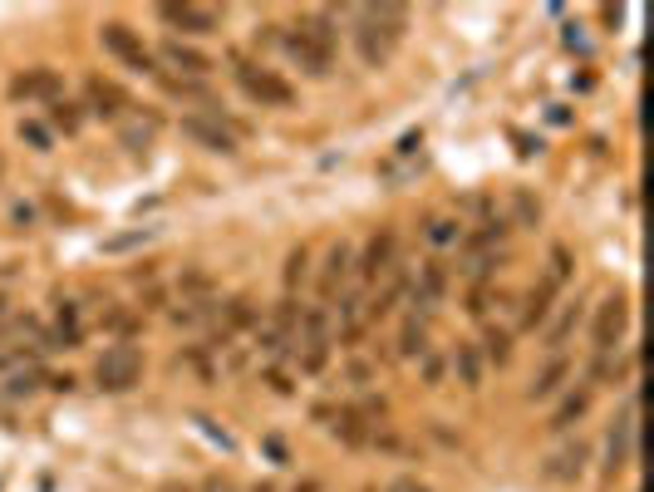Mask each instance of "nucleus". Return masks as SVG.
I'll return each mask as SVG.
<instances>
[{
	"label": "nucleus",
	"mask_w": 654,
	"mask_h": 492,
	"mask_svg": "<svg viewBox=\"0 0 654 492\" xmlns=\"http://www.w3.org/2000/svg\"><path fill=\"white\" fill-rule=\"evenodd\" d=\"M468 310H473V315H487V286H477L473 291V306Z\"/></svg>",
	"instance_id": "obj_38"
},
{
	"label": "nucleus",
	"mask_w": 654,
	"mask_h": 492,
	"mask_svg": "<svg viewBox=\"0 0 654 492\" xmlns=\"http://www.w3.org/2000/svg\"><path fill=\"white\" fill-rule=\"evenodd\" d=\"M350 266H355V246L335 242V246H330V256H325V271H320V291H325V296H335V291H340V281L350 276Z\"/></svg>",
	"instance_id": "obj_16"
},
{
	"label": "nucleus",
	"mask_w": 654,
	"mask_h": 492,
	"mask_svg": "<svg viewBox=\"0 0 654 492\" xmlns=\"http://www.w3.org/2000/svg\"><path fill=\"white\" fill-rule=\"evenodd\" d=\"M443 291H448V271L438 266V261H428L423 271H418V291H414V306L433 310L438 301H443Z\"/></svg>",
	"instance_id": "obj_19"
},
{
	"label": "nucleus",
	"mask_w": 654,
	"mask_h": 492,
	"mask_svg": "<svg viewBox=\"0 0 654 492\" xmlns=\"http://www.w3.org/2000/svg\"><path fill=\"white\" fill-rule=\"evenodd\" d=\"M384 492H433V488H428V483H418L414 473H404V478H394Z\"/></svg>",
	"instance_id": "obj_34"
},
{
	"label": "nucleus",
	"mask_w": 654,
	"mask_h": 492,
	"mask_svg": "<svg viewBox=\"0 0 654 492\" xmlns=\"http://www.w3.org/2000/svg\"><path fill=\"white\" fill-rule=\"evenodd\" d=\"M453 365H458V374H463L468 389H482V355H477V345H458Z\"/></svg>",
	"instance_id": "obj_24"
},
{
	"label": "nucleus",
	"mask_w": 654,
	"mask_h": 492,
	"mask_svg": "<svg viewBox=\"0 0 654 492\" xmlns=\"http://www.w3.org/2000/svg\"><path fill=\"white\" fill-rule=\"evenodd\" d=\"M359 281L364 286H374V281H389L394 271H399V232L394 227H384V232H374L369 246H364V256L355 261Z\"/></svg>",
	"instance_id": "obj_4"
},
{
	"label": "nucleus",
	"mask_w": 654,
	"mask_h": 492,
	"mask_svg": "<svg viewBox=\"0 0 654 492\" xmlns=\"http://www.w3.org/2000/svg\"><path fill=\"white\" fill-rule=\"evenodd\" d=\"M50 123H55V128H64V133H79V104H69V99H55V104H50Z\"/></svg>",
	"instance_id": "obj_29"
},
{
	"label": "nucleus",
	"mask_w": 654,
	"mask_h": 492,
	"mask_svg": "<svg viewBox=\"0 0 654 492\" xmlns=\"http://www.w3.org/2000/svg\"><path fill=\"white\" fill-rule=\"evenodd\" d=\"M335 433H340L350 448H364V443H369V424H364V414H359V409H345V414L335 419Z\"/></svg>",
	"instance_id": "obj_23"
},
{
	"label": "nucleus",
	"mask_w": 654,
	"mask_h": 492,
	"mask_svg": "<svg viewBox=\"0 0 654 492\" xmlns=\"http://www.w3.org/2000/svg\"><path fill=\"white\" fill-rule=\"evenodd\" d=\"M566 379H571V360H566V355H551V365L532 379L527 399H551V394H561V384H566Z\"/></svg>",
	"instance_id": "obj_18"
},
{
	"label": "nucleus",
	"mask_w": 654,
	"mask_h": 492,
	"mask_svg": "<svg viewBox=\"0 0 654 492\" xmlns=\"http://www.w3.org/2000/svg\"><path fill=\"white\" fill-rule=\"evenodd\" d=\"M84 99H89V109H94L99 119H119L123 109H128L123 89L109 84V79H84Z\"/></svg>",
	"instance_id": "obj_13"
},
{
	"label": "nucleus",
	"mask_w": 654,
	"mask_h": 492,
	"mask_svg": "<svg viewBox=\"0 0 654 492\" xmlns=\"http://www.w3.org/2000/svg\"><path fill=\"white\" fill-rule=\"evenodd\" d=\"M581 315H586V301L576 296V301H566L561 306V315L546 325V340H541V350H551V355H561V345L576 335V325H581Z\"/></svg>",
	"instance_id": "obj_14"
},
{
	"label": "nucleus",
	"mask_w": 654,
	"mask_h": 492,
	"mask_svg": "<svg viewBox=\"0 0 654 492\" xmlns=\"http://www.w3.org/2000/svg\"><path fill=\"white\" fill-rule=\"evenodd\" d=\"M625 325H630V301L625 296H610L600 315H595L591 325V340H595V355H610L620 340H625Z\"/></svg>",
	"instance_id": "obj_8"
},
{
	"label": "nucleus",
	"mask_w": 654,
	"mask_h": 492,
	"mask_svg": "<svg viewBox=\"0 0 654 492\" xmlns=\"http://www.w3.org/2000/svg\"><path fill=\"white\" fill-rule=\"evenodd\" d=\"M404 25H409V15L399 5H364L359 10V30H355L359 60L369 64V69H379L394 55V45L404 40Z\"/></svg>",
	"instance_id": "obj_1"
},
{
	"label": "nucleus",
	"mask_w": 654,
	"mask_h": 492,
	"mask_svg": "<svg viewBox=\"0 0 654 492\" xmlns=\"http://www.w3.org/2000/svg\"><path fill=\"white\" fill-rule=\"evenodd\" d=\"M399 355L414 360V355H428V320L423 315H409L404 330H399Z\"/></svg>",
	"instance_id": "obj_21"
},
{
	"label": "nucleus",
	"mask_w": 654,
	"mask_h": 492,
	"mask_svg": "<svg viewBox=\"0 0 654 492\" xmlns=\"http://www.w3.org/2000/svg\"><path fill=\"white\" fill-rule=\"evenodd\" d=\"M586 458H591L586 443H566V448H556V453L546 458L541 473H546V483H576V478L586 473Z\"/></svg>",
	"instance_id": "obj_11"
},
{
	"label": "nucleus",
	"mask_w": 654,
	"mask_h": 492,
	"mask_svg": "<svg viewBox=\"0 0 654 492\" xmlns=\"http://www.w3.org/2000/svg\"><path fill=\"white\" fill-rule=\"evenodd\" d=\"M55 340L50 345H79V335H84V325H79V306L74 301H60V310H55Z\"/></svg>",
	"instance_id": "obj_22"
},
{
	"label": "nucleus",
	"mask_w": 654,
	"mask_h": 492,
	"mask_svg": "<svg viewBox=\"0 0 654 492\" xmlns=\"http://www.w3.org/2000/svg\"><path fill=\"white\" fill-rule=\"evenodd\" d=\"M99 40H104V50L109 55H119L128 69H138V74H158V60H153V50L123 25V20H109L104 30H99Z\"/></svg>",
	"instance_id": "obj_6"
},
{
	"label": "nucleus",
	"mask_w": 654,
	"mask_h": 492,
	"mask_svg": "<svg viewBox=\"0 0 654 492\" xmlns=\"http://www.w3.org/2000/svg\"><path fill=\"white\" fill-rule=\"evenodd\" d=\"M158 60L168 64V69H182L178 79H207L217 64L212 55H202V50H192V45H182V40H168L163 50H158Z\"/></svg>",
	"instance_id": "obj_10"
},
{
	"label": "nucleus",
	"mask_w": 654,
	"mask_h": 492,
	"mask_svg": "<svg viewBox=\"0 0 654 492\" xmlns=\"http://www.w3.org/2000/svg\"><path fill=\"white\" fill-rule=\"evenodd\" d=\"M296 492H315V483H305V488H296Z\"/></svg>",
	"instance_id": "obj_40"
},
{
	"label": "nucleus",
	"mask_w": 654,
	"mask_h": 492,
	"mask_svg": "<svg viewBox=\"0 0 654 492\" xmlns=\"http://www.w3.org/2000/svg\"><path fill=\"white\" fill-rule=\"evenodd\" d=\"M94 379H99V389L123 394V389H133V384L143 379V355H138L133 345H114V350H104V360H99V369H94Z\"/></svg>",
	"instance_id": "obj_5"
},
{
	"label": "nucleus",
	"mask_w": 654,
	"mask_h": 492,
	"mask_svg": "<svg viewBox=\"0 0 654 492\" xmlns=\"http://www.w3.org/2000/svg\"><path fill=\"white\" fill-rule=\"evenodd\" d=\"M168 492H187V488H168Z\"/></svg>",
	"instance_id": "obj_41"
},
{
	"label": "nucleus",
	"mask_w": 654,
	"mask_h": 492,
	"mask_svg": "<svg viewBox=\"0 0 654 492\" xmlns=\"http://www.w3.org/2000/svg\"><path fill=\"white\" fill-rule=\"evenodd\" d=\"M428 242H433V246H453V242H458V222H453V217H433V222H428Z\"/></svg>",
	"instance_id": "obj_30"
},
{
	"label": "nucleus",
	"mask_w": 654,
	"mask_h": 492,
	"mask_svg": "<svg viewBox=\"0 0 654 492\" xmlns=\"http://www.w3.org/2000/svg\"><path fill=\"white\" fill-rule=\"evenodd\" d=\"M571 271H576V256H571V246H551V286H566L571 281Z\"/></svg>",
	"instance_id": "obj_26"
},
{
	"label": "nucleus",
	"mask_w": 654,
	"mask_h": 492,
	"mask_svg": "<svg viewBox=\"0 0 654 492\" xmlns=\"http://www.w3.org/2000/svg\"><path fill=\"white\" fill-rule=\"evenodd\" d=\"M20 138L30 143V148H40V153H50V128L35 119H20Z\"/></svg>",
	"instance_id": "obj_31"
},
{
	"label": "nucleus",
	"mask_w": 654,
	"mask_h": 492,
	"mask_svg": "<svg viewBox=\"0 0 654 492\" xmlns=\"http://www.w3.org/2000/svg\"><path fill=\"white\" fill-rule=\"evenodd\" d=\"M237 84L256 99V104H266V109H291L296 104V89L276 74V69H261V64H237Z\"/></svg>",
	"instance_id": "obj_3"
},
{
	"label": "nucleus",
	"mask_w": 654,
	"mask_h": 492,
	"mask_svg": "<svg viewBox=\"0 0 654 492\" xmlns=\"http://www.w3.org/2000/svg\"><path fill=\"white\" fill-rule=\"evenodd\" d=\"M158 20L163 25H173V30H187V35H217L222 30V10H212V5H163L158 10Z\"/></svg>",
	"instance_id": "obj_9"
},
{
	"label": "nucleus",
	"mask_w": 654,
	"mask_h": 492,
	"mask_svg": "<svg viewBox=\"0 0 654 492\" xmlns=\"http://www.w3.org/2000/svg\"><path fill=\"white\" fill-rule=\"evenodd\" d=\"M286 50H291V60H300V69H310V74H330V64H335V50L315 45V40L300 35V30L286 35Z\"/></svg>",
	"instance_id": "obj_12"
},
{
	"label": "nucleus",
	"mask_w": 654,
	"mask_h": 492,
	"mask_svg": "<svg viewBox=\"0 0 654 492\" xmlns=\"http://www.w3.org/2000/svg\"><path fill=\"white\" fill-rule=\"evenodd\" d=\"M182 133L192 143H202L207 153H237V128L222 123V109H207V114H187L182 119Z\"/></svg>",
	"instance_id": "obj_7"
},
{
	"label": "nucleus",
	"mask_w": 654,
	"mask_h": 492,
	"mask_svg": "<svg viewBox=\"0 0 654 492\" xmlns=\"http://www.w3.org/2000/svg\"><path fill=\"white\" fill-rule=\"evenodd\" d=\"M251 320H256L251 301H246V296H237V301L227 306V325H232V330H241V325H251Z\"/></svg>",
	"instance_id": "obj_33"
},
{
	"label": "nucleus",
	"mask_w": 654,
	"mask_h": 492,
	"mask_svg": "<svg viewBox=\"0 0 654 492\" xmlns=\"http://www.w3.org/2000/svg\"><path fill=\"white\" fill-rule=\"evenodd\" d=\"M561 286H551V281H541L532 296H527V306H522V330H536V325H546V315H551V296H556Z\"/></svg>",
	"instance_id": "obj_20"
},
{
	"label": "nucleus",
	"mask_w": 654,
	"mask_h": 492,
	"mask_svg": "<svg viewBox=\"0 0 654 492\" xmlns=\"http://www.w3.org/2000/svg\"><path fill=\"white\" fill-rule=\"evenodd\" d=\"M10 89H15V99H50L55 104L60 99V74L55 69H35V74H20Z\"/></svg>",
	"instance_id": "obj_17"
},
{
	"label": "nucleus",
	"mask_w": 654,
	"mask_h": 492,
	"mask_svg": "<svg viewBox=\"0 0 654 492\" xmlns=\"http://www.w3.org/2000/svg\"><path fill=\"white\" fill-rule=\"evenodd\" d=\"M635 438H640V399L630 394L625 409H620V419H615V429H610V438H605V483H615L635 463Z\"/></svg>",
	"instance_id": "obj_2"
},
{
	"label": "nucleus",
	"mask_w": 654,
	"mask_h": 492,
	"mask_svg": "<svg viewBox=\"0 0 654 492\" xmlns=\"http://www.w3.org/2000/svg\"><path fill=\"white\" fill-rule=\"evenodd\" d=\"M168 84V94H178V99H197V104H212V89L202 84V79H163Z\"/></svg>",
	"instance_id": "obj_28"
},
{
	"label": "nucleus",
	"mask_w": 654,
	"mask_h": 492,
	"mask_svg": "<svg viewBox=\"0 0 654 492\" xmlns=\"http://www.w3.org/2000/svg\"><path fill=\"white\" fill-rule=\"evenodd\" d=\"M202 492H237V483H232V478H222V473H212V478L202 483Z\"/></svg>",
	"instance_id": "obj_37"
},
{
	"label": "nucleus",
	"mask_w": 654,
	"mask_h": 492,
	"mask_svg": "<svg viewBox=\"0 0 654 492\" xmlns=\"http://www.w3.org/2000/svg\"><path fill=\"white\" fill-rule=\"evenodd\" d=\"M477 355H487L492 365H507V360H512V335H507V330H487Z\"/></svg>",
	"instance_id": "obj_25"
},
{
	"label": "nucleus",
	"mask_w": 654,
	"mask_h": 492,
	"mask_svg": "<svg viewBox=\"0 0 654 492\" xmlns=\"http://www.w3.org/2000/svg\"><path fill=\"white\" fill-rule=\"evenodd\" d=\"M517 212H522V222H536V217H541V207H536L527 192H517Z\"/></svg>",
	"instance_id": "obj_36"
},
{
	"label": "nucleus",
	"mask_w": 654,
	"mask_h": 492,
	"mask_svg": "<svg viewBox=\"0 0 654 492\" xmlns=\"http://www.w3.org/2000/svg\"><path fill=\"white\" fill-rule=\"evenodd\" d=\"M423 379H428V384H443V360H438V355H423Z\"/></svg>",
	"instance_id": "obj_35"
},
{
	"label": "nucleus",
	"mask_w": 654,
	"mask_h": 492,
	"mask_svg": "<svg viewBox=\"0 0 654 492\" xmlns=\"http://www.w3.org/2000/svg\"><path fill=\"white\" fill-rule=\"evenodd\" d=\"M251 492H276V483H256V488Z\"/></svg>",
	"instance_id": "obj_39"
},
{
	"label": "nucleus",
	"mask_w": 654,
	"mask_h": 492,
	"mask_svg": "<svg viewBox=\"0 0 654 492\" xmlns=\"http://www.w3.org/2000/svg\"><path fill=\"white\" fill-rule=\"evenodd\" d=\"M305 266H310V251L296 246V251H291V261H286V291H296L300 281H305Z\"/></svg>",
	"instance_id": "obj_32"
},
{
	"label": "nucleus",
	"mask_w": 654,
	"mask_h": 492,
	"mask_svg": "<svg viewBox=\"0 0 654 492\" xmlns=\"http://www.w3.org/2000/svg\"><path fill=\"white\" fill-rule=\"evenodd\" d=\"M153 232H158V227H133V232H119V237H109V242H104V251H109V256H119V251H133V246L153 242Z\"/></svg>",
	"instance_id": "obj_27"
},
{
	"label": "nucleus",
	"mask_w": 654,
	"mask_h": 492,
	"mask_svg": "<svg viewBox=\"0 0 654 492\" xmlns=\"http://www.w3.org/2000/svg\"><path fill=\"white\" fill-rule=\"evenodd\" d=\"M591 399H595V389H591V384L571 389V394L561 399V409L551 414V424H546V429H551V433H566L571 424H581V419H586V409H591Z\"/></svg>",
	"instance_id": "obj_15"
}]
</instances>
